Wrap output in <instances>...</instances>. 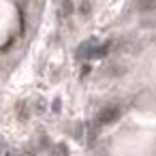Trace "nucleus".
Instances as JSON below:
<instances>
[{
	"instance_id": "1",
	"label": "nucleus",
	"mask_w": 156,
	"mask_h": 156,
	"mask_svg": "<svg viewBox=\"0 0 156 156\" xmlns=\"http://www.w3.org/2000/svg\"><path fill=\"white\" fill-rule=\"evenodd\" d=\"M115 109H107V111H103V115H101V122H111L113 118H115Z\"/></svg>"
}]
</instances>
